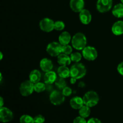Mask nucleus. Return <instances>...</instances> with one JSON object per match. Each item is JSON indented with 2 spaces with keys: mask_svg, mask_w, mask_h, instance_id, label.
<instances>
[{
  "mask_svg": "<svg viewBox=\"0 0 123 123\" xmlns=\"http://www.w3.org/2000/svg\"><path fill=\"white\" fill-rule=\"evenodd\" d=\"M112 6V0H98L97 9L100 13H106L111 10Z\"/></svg>",
  "mask_w": 123,
  "mask_h": 123,
  "instance_id": "10",
  "label": "nucleus"
},
{
  "mask_svg": "<svg viewBox=\"0 0 123 123\" xmlns=\"http://www.w3.org/2000/svg\"><path fill=\"white\" fill-rule=\"evenodd\" d=\"M46 85L42 82H38L34 84V91L37 92H42L45 90Z\"/></svg>",
  "mask_w": 123,
  "mask_h": 123,
  "instance_id": "25",
  "label": "nucleus"
},
{
  "mask_svg": "<svg viewBox=\"0 0 123 123\" xmlns=\"http://www.w3.org/2000/svg\"><path fill=\"white\" fill-rule=\"evenodd\" d=\"M0 106H1V108H2V107H3V105H4V100L3 98H2V97H0Z\"/></svg>",
  "mask_w": 123,
  "mask_h": 123,
  "instance_id": "35",
  "label": "nucleus"
},
{
  "mask_svg": "<svg viewBox=\"0 0 123 123\" xmlns=\"http://www.w3.org/2000/svg\"><path fill=\"white\" fill-rule=\"evenodd\" d=\"M35 123H44L45 121V118L42 115H37L34 118Z\"/></svg>",
  "mask_w": 123,
  "mask_h": 123,
  "instance_id": "29",
  "label": "nucleus"
},
{
  "mask_svg": "<svg viewBox=\"0 0 123 123\" xmlns=\"http://www.w3.org/2000/svg\"><path fill=\"white\" fill-rule=\"evenodd\" d=\"M76 79H75V78H71L70 79V83L72 84H74L76 83Z\"/></svg>",
  "mask_w": 123,
  "mask_h": 123,
  "instance_id": "34",
  "label": "nucleus"
},
{
  "mask_svg": "<svg viewBox=\"0 0 123 123\" xmlns=\"http://www.w3.org/2000/svg\"><path fill=\"white\" fill-rule=\"evenodd\" d=\"M19 91L22 96L27 97L30 96L34 91V84L30 80H25L20 84Z\"/></svg>",
  "mask_w": 123,
  "mask_h": 123,
  "instance_id": "4",
  "label": "nucleus"
},
{
  "mask_svg": "<svg viewBox=\"0 0 123 123\" xmlns=\"http://www.w3.org/2000/svg\"><path fill=\"white\" fill-rule=\"evenodd\" d=\"M70 6L73 12L80 13L83 9H84L85 2L84 0H70Z\"/></svg>",
  "mask_w": 123,
  "mask_h": 123,
  "instance_id": "11",
  "label": "nucleus"
},
{
  "mask_svg": "<svg viewBox=\"0 0 123 123\" xmlns=\"http://www.w3.org/2000/svg\"><path fill=\"white\" fill-rule=\"evenodd\" d=\"M70 106L74 109H80L84 105L83 98L80 97H74L70 101Z\"/></svg>",
  "mask_w": 123,
  "mask_h": 123,
  "instance_id": "14",
  "label": "nucleus"
},
{
  "mask_svg": "<svg viewBox=\"0 0 123 123\" xmlns=\"http://www.w3.org/2000/svg\"><path fill=\"white\" fill-rule=\"evenodd\" d=\"M79 115L82 117L84 118H87L91 114V109H90V107L88 106L85 105H84L80 109H79Z\"/></svg>",
  "mask_w": 123,
  "mask_h": 123,
  "instance_id": "22",
  "label": "nucleus"
},
{
  "mask_svg": "<svg viewBox=\"0 0 123 123\" xmlns=\"http://www.w3.org/2000/svg\"><path fill=\"white\" fill-rule=\"evenodd\" d=\"M13 118V114L12 111L6 107H2L0 109V121L6 123L12 121Z\"/></svg>",
  "mask_w": 123,
  "mask_h": 123,
  "instance_id": "9",
  "label": "nucleus"
},
{
  "mask_svg": "<svg viewBox=\"0 0 123 123\" xmlns=\"http://www.w3.org/2000/svg\"><path fill=\"white\" fill-rule=\"evenodd\" d=\"M56 78H57V75L55 72L51 70L46 72L44 76V82L47 84H52L53 83H55Z\"/></svg>",
  "mask_w": 123,
  "mask_h": 123,
  "instance_id": "17",
  "label": "nucleus"
},
{
  "mask_svg": "<svg viewBox=\"0 0 123 123\" xmlns=\"http://www.w3.org/2000/svg\"><path fill=\"white\" fill-rule=\"evenodd\" d=\"M29 78H30V80L33 84H36V83L40 82L41 78H42V74L38 70H33L30 73Z\"/></svg>",
  "mask_w": 123,
  "mask_h": 123,
  "instance_id": "21",
  "label": "nucleus"
},
{
  "mask_svg": "<svg viewBox=\"0 0 123 123\" xmlns=\"http://www.w3.org/2000/svg\"><path fill=\"white\" fill-rule=\"evenodd\" d=\"M73 123H87L85 118L82 117H77L73 120Z\"/></svg>",
  "mask_w": 123,
  "mask_h": 123,
  "instance_id": "31",
  "label": "nucleus"
},
{
  "mask_svg": "<svg viewBox=\"0 0 123 123\" xmlns=\"http://www.w3.org/2000/svg\"><path fill=\"white\" fill-rule=\"evenodd\" d=\"M73 52V49L71 46L69 44L62 45V53L66 54V55H71Z\"/></svg>",
  "mask_w": 123,
  "mask_h": 123,
  "instance_id": "27",
  "label": "nucleus"
},
{
  "mask_svg": "<svg viewBox=\"0 0 123 123\" xmlns=\"http://www.w3.org/2000/svg\"><path fill=\"white\" fill-rule=\"evenodd\" d=\"M57 61L58 63L61 66H67L70 64L72 60H71L70 56H68V55L61 53L58 56Z\"/></svg>",
  "mask_w": 123,
  "mask_h": 123,
  "instance_id": "16",
  "label": "nucleus"
},
{
  "mask_svg": "<svg viewBox=\"0 0 123 123\" xmlns=\"http://www.w3.org/2000/svg\"><path fill=\"white\" fill-rule=\"evenodd\" d=\"M112 31L116 36L123 34V21L118 20L114 23L112 27Z\"/></svg>",
  "mask_w": 123,
  "mask_h": 123,
  "instance_id": "15",
  "label": "nucleus"
},
{
  "mask_svg": "<svg viewBox=\"0 0 123 123\" xmlns=\"http://www.w3.org/2000/svg\"><path fill=\"white\" fill-rule=\"evenodd\" d=\"M65 28L64 23L61 20H58L55 22L54 24V30L56 31H62Z\"/></svg>",
  "mask_w": 123,
  "mask_h": 123,
  "instance_id": "28",
  "label": "nucleus"
},
{
  "mask_svg": "<svg viewBox=\"0 0 123 123\" xmlns=\"http://www.w3.org/2000/svg\"><path fill=\"white\" fill-rule=\"evenodd\" d=\"M55 84L56 87L58 88L59 89H63L66 86V80H64V78H61V77L58 76L56 78V80L55 81Z\"/></svg>",
  "mask_w": 123,
  "mask_h": 123,
  "instance_id": "23",
  "label": "nucleus"
},
{
  "mask_svg": "<svg viewBox=\"0 0 123 123\" xmlns=\"http://www.w3.org/2000/svg\"><path fill=\"white\" fill-rule=\"evenodd\" d=\"M70 58L73 62H79L82 59V55L78 52H73L70 55Z\"/></svg>",
  "mask_w": 123,
  "mask_h": 123,
  "instance_id": "26",
  "label": "nucleus"
},
{
  "mask_svg": "<svg viewBox=\"0 0 123 123\" xmlns=\"http://www.w3.org/2000/svg\"><path fill=\"white\" fill-rule=\"evenodd\" d=\"M49 100H50V103L54 105H60L64 102L65 96H64L62 92L55 90L50 94L49 96Z\"/></svg>",
  "mask_w": 123,
  "mask_h": 123,
  "instance_id": "6",
  "label": "nucleus"
},
{
  "mask_svg": "<svg viewBox=\"0 0 123 123\" xmlns=\"http://www.w3.org/2000/svg\"><path fill=\"white\" fill-rule=\"evenodd\" d=\"M72 46L78 50H83L86 47V38L85 35L82 32H78L73 36L72 38Z\"/></svg>",
  "mask_w": 123,
  "mask_h": 123,
  "instance_id": "1",
  "label": "nucleus"
},
{
  "mask_svg": "<svg viewBox=\"0 0 123 123\" xmlns=\"http://www.w3.org/2000/svg\"><path fill=\"white\" fill-rule=\"evenodd\" d=\"M92 16L90 11L86 9H83L79 13V19L82 24L84 25H88L91 21Z\"/></svg>",
  "mask_w": 123,
  "mask_h": 123,
  "instance_id": "12",
  "label": "nucleus"
},
{
  "mask_svg": "<svg viewBox=\"0 0 123 123\" xmlns=\"http://www.w3.org/2000/svg\"><path fill=\"white\" fill-rule=\"evenodd\" d=\"M46 52L52 56H58L62 53V44L56 42L49 43L46 48Z\"/></svg>",
  "mask_w": 123,
  "mask_h": 123,
  "instance_id": "5",
  "label": "nucleus"
},
{
  "mask_svg": "<svg viewBox=\"0 0 123 123\" xmlns=\"http://www.w3.org/2000/svg\"><path fill=\"white\" fill-rule=\"evenodd\" d=\"M58 74L59 76L63 78H67L70 76V69L66 66H61L58 68Z\"/></svg>",
  "mask_w": 123,
  "mask_h": 123,
  "instance_id": "19",
  "label": "nucleus"
},
{
  "mask_svg": "<svg viewBox=\"0 0 123 123\" xmlns=\"http://www.w3.org/2000/svg\"><path fill=\"white\" fill-rule=\"evenodd\" d=\"M72 41V37L70 33L67 31L62 32L59 36V42L62 45L68 44V43Z\"/></svg>",
  "mask_w": 123,
  "mask_h": 123,
  "instance_id": "18",
  "label": "nucleus"
},
{
  "mask_svg": "<svg viewBox=\"0 0 123 123\" xmlns=\"http://www.w3.org/2000/svg\"><path fill=\"white\" fill-rule=\"evenodd\" d=\"M112 12L113 15L116 18H123V4L122 2L115 5L113 8Z\"/></svg>",
  "mask_w": 123,
  "mask_h": 123,
  "instance_id": "20",
  "label": "nucleus"
},
{
  "mask_svg": "<svg viewBox=\"0 0 123 123\" xmlns=\"http://www.w3.org/2000/svg\"><path fill=\"white\" fill-rule=\"evenodd\" d=\"M0 54H1V57H0V60H2V57H3V55H2V52H0Z\"/></svg>",
  "mask_w": 123,
  "mask_h": 123,
  "instance_id": "36",
  "label": "nucleus"
},
{
  "mask_svg": "<svg viewBox=\"0 0 123 123\" xmlns=\"http://www.w3.org/2000/svg\"><path fill=\"white\" fill-rule=\"evenodd\" d=\"M117 70L121 75L123 76V61L118 64L117 67Z\"/></svg>",
  "mask_w": 123,
  "mask_h": 123,
  "instance_id": "32",
  "label": "nucleus"
},
{
  "mask_svg": "<svg viewBox=\"0 0 123 123\" xmlns=\"http://www.w3.org/2000/svg\"><path fill=\"white\" fill-rule=\"evenodd\" d=\"M0 76H1V81L2 80V73H1L0 74Z\"/></svg>",
  "mask_w": 123,
  "mask_h": 123,
  "instance_id": "37",
  "label": "nucleus"
},
{
  "mask_svg": "<svg viewBox=\"0 0 123 123\" xmlns=\"http://www.w3.org/2000/svg\"><path fill=\"white\" fill-rule=\"evenodd\" d=\"M20 123H35L34 118L28 115H23L20 118Z\"/></svg>",
  "mask_w": 123,
  "mask_h": 123,
  "instance_id": "24",
  "label": "nucleus"
},
{
  "mask_svg": "<svg viewBox=\"0 0 123 123\" xmlns=\"http://www.w3.org/2000/svg\"><path fill=\"white\" fill-rule=\"evenodd\" d=\"M97 51L94 47L86 46L82 50V56L88 61H94L97 57Z\"/></svg>",
  "mask_w": 123,
  "mask_h": 123,
  "instance_id": "7",
  "label": "nucleus"
},
{
  "mask_svg": "<svg viewBox=\"0 0 123 123\" xmlns=\"http://www.w3.org/2000/svg\"><path fill=\"white\" fill-rule=\"evenodd\" d=\"M62 92L65 97H67V96H70L72 94V90L70 87L66 86V87L62 89Z\"/></svg>",
  "mask_w": 123,
  "mask_h": 123,
  "instance_id": "30",
  "label": "nucleus"
},
{
  "mask_svg": "<svg viewBox=\"0 0 123 123\" xmlns=\"http://www.w3.org/2000/svg\"><path fill=\"white\" fill-rule=\"evenodd\" d=\"M54 20L48 18H45L42 19L40 22V28L43 31L46 32H50L54 30Z\"/></svg>",
  "mask_w": 123,
  "mask_h": 123,
  "instance_id": "8",
  "label": "nucleus"
},
{
  "mask_svg": "<svg viewBox=\"0 0 123 123\" xmlns=\"http://www.w3.org/2000/svg\"><path fill=\"white\" fill-rule=\"evenodd\" d=\"M87 123H102L100 120L96 118H91L88 121H87Z\"/></svg>",
  "mask_w": 123,
  "mask_h": 123,
  "instance_id": "33",
  "label": "nucleus"
},
{
  "mask_svg": "<svg viewBox=\"0 0 123 123\" xmlns=\"http://www.w3.org/2000/svg\"><path fill=\"white\" fill-rule=\"evenodd\" d=\"M121 2L123 4V0H121Z\"/></svg>",
  "mask_w": 123,
  "mask_h": 123,
  "instance_id": "38",
  "label": "nucleus"
},
{
  "mask_svg": "<svg viewBox=\"0 0 123 123\" xmlns=\"http://www.w3.org/2000/svg\"><path fill=\"white\" fill-rule=\"evenodd\" d=\"M40 66L42 70L46 73L52 70L53 68V63L51 60L49 59L43 58L40 61Z\"/></svg>",
  "mask_w": 123,
  "mask_h": 123,
  "instance_id": "13",
  "label": "nucleus"
},
{
  "mask_svg": "<svg viewBox=\"0 0 123 123\" xmlns=\"http://www.w3.org/2000/svg\"><path fill=\"white\" fill-rule=\"evenodd\" d=\"M70 76L71 78L79 79L85 76L86 73V69L85 66L82 63L76 62L71 67Z\"/></svg>",
  "mask_w": 123,
  "mask_h": 123,
  "instance_id": "2",
  "label": "nucleus"
},
{
  "mask_svg": "<svg viewBox=\"0 0 123 123\" xmlns=\"http://www.w3.org/2000/svg\"><path fill=\"white\" fill-rule=\"evenodd\" d=\"M83 100L85 105L91 108L98 104L99 97L98 94L95 91H89L85 94L83 97Z\"/></svg>",
  "mask_w": 123,
  "mask_h": 123,
  "instance_id": "3",
  "label": "nucleus"
}]
</instances>
